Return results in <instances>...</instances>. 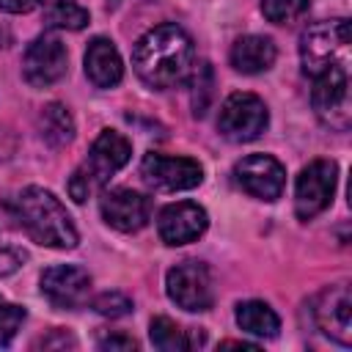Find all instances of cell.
<instances>
[{
  "label": "cell",
  "instance_id": "6da1fadb",
  "mask_svg": "<svg viewBox=\"0 0 352 352\" xmlns=\"http://www.w3.org/2000/svg\"><path fill=\"white\" fill-rule=\"evenodd\" d=\"M135 74L154 91H168L190 80L195 69V47L187 30L173 22L146 30L132 50Z\"/></svg>",
  "mask_w": 352,
  "mask_h": 352
},
{
  "label": "cell",
  "instance_id": "7a4b0ae2",
  "mask_svg": "<svg viewBox=\"0 0 352 352\" xmlns=\"http://www.w3.org/2000/svg\"><path fill=\"white\" fill-rule=\"evenodd\" d=\"M16 226L38 245L55 250H72L77 245V228L66 206L44 187H25L8 201Z\"/></svg>",
  "mask_w": 352,
  "mask_h": 352
},
{
  "label": "cell",
  "instance_id": "3957f363",
  "mask_svg": "<svg viewBox=\"0 0 352 352\" xmlns=\"http://www.w3.org/2000/svg\"><path fill=\"white\" fill-rule=\"evenodd\" d=\"M132 157V143L116 132V129H102L99 138L94 140L88 157L77 165V170L69 179V195L77 204H85L94 192H99L110 176H116Z\"/></svg>",
  "mask_w": 352,
  "mask_h": 352
},
{
  "label": "cell",
  "instance_id": "277c9868",
  "mask_svg": "<svg viewBox=\"0 0 352 352\" xmlns=\"http://www.w3.org/2000/svg\"><path fill=\"white\" fill-rule=\"evenodd\" d=\"M349 52V19H327L305 28L300 36V63L302 72L316 77L319 72L346 63Z\"/></svg>",
  "mask_w": 352,
  "mask_h": 352
},
{
  "label": "cell",
  "instance_id": "5b68a950",
  "mask_svg": "<svg viewBox=\"0 0 352 352\" xmlns=\"http://www.w3.org/2000/svg\"><path fill=\"white\" fill-rule=\"evenodd\" d=\"M311 104L316 118L330 126L344 132L352 121V104H349V74H346V63H336L324 72H319L314 77V88H311Z\"/></svg>",
  "mask_w": 352,
  "mask_h": 352
},
{
  "label": "cell",
  "instance_id": "8992f818",
  "mask_svg": "<svg viewBox=\"0 0 352 352\" xmlns=\"http://www.w3.org/2000/svg\"><path fill=\"white\" fill-rule=\"evenodd\" d=\"M165 289L170 302H176L182 311H206L214 302V283L212 272L204 261L187 258L176 267L168 270L165 275Z\"/></svg>",
  "mask_w": 352,
  "mask_h": 352
},
{
  "label": "cell",
  "instance_id": "52a82bcc",
  "mask_svg": "<svg viewBox=\"0 0 352 352\" xmlns=\"http://www.w3.org/2000/svg\"><path fill=\"white\" fill-rule=\"evenodd\" d=\"M267 121H270L267 104L256 94L239 91L223 102L220 116H217V129L231 143H248V140H256L267 129Z\"/></svg>",
  "mask_w": 352,
  "mask_h": 352
},
{
  "label": "cell",
  "instance_id": "ba28073f",
  "mask_svg": "<svg viewBox=\"0 0 352 352\" xmlns=\"http://www.w3.org/2000/svg\"><path fill=\"white\" fill-rule=\"evenodd\" d=\"M338 182V165L333 160H314L308 162L294 184V212L300 220H311L324 212L333 201Z\"/></svg>",
  "mask_w": 352,
  "mask_h": 352
},
{
  "label": "cell",
  "instance_id": "9c48e42d",
  "mask_svg": "<svg viewBox=\"0 0 352 352\" xmlns=\"http://www.w3.org/2000/svg\"><path fill=\"white\" fill-rule=\"evenodd\" d=\"M66 63L69 55L63 41L52 33H44L28 44L22 58V74L33 88H50L66 74Z\"/></svg>",
  "mask_w": 352,
  "mask_h": 352
},
{
  "label": "cell",
  "instance_id": "30bf717a",
  "mask_svg": "<svg viewBox=\"0 0 352 352\" xmlns=\"http://www.w3.org/2000/svg\"><path fill=\"white\" fill-rule=\"evenodd\" d=\"M234 179L248 195L278 201L286 187V168L272 154H248L234 165Z\"/></svg>",
  "mask_w": 352,
  "mask_h": 352
},
{
  "label": "cell",
  "instance_id": "8fae6325",
  "mask_svg": "<svg viewBox=\"0 0 352 352\" xmlns=\"http://www.w3.org/2000/svg\"><path fill=\"white\" fill-rule=\"evenodd\" d=\"M314 322L316 327L341 346L352 344V294L346 283L327 286L314 300Z\"/></svg>",
  "mask_w": 352,
  "mask_h": 352
},
{
  "label": "cell",
  "instance_id": "7c38bea8",
  "mask_svg": "<svg viewBox=\"0 0 352 352\" xmlns=\"http://www.w3.org/2000/svg\"><path fill=\"white\" fill-rule=\"evenodd\" d=\"M140 176L157 187V190H192L204 182V168L201 162L190 160V157H168V154H146L140 162Z\"/></svg>",
  "mask_w": 352,
  "mask_h": 352
},
{
  "label": "cell",
  "instance_id": "4fadbf2b",
  "mask_svg": "<svg viewBox=\"0 0 352 352\" xmlns=\"http://www.w3.org/2000/svg\"><path fill=\"white\" fill-rule=\"evenodd\" d=\"M99 212L102 220L124 234L140 231L148 217H151V201L143 192L126 190V187H116V190H104L99 198Z\"/></svg>",
  "mask_w": 352,
  "mask_h": 352
},
{
  "label": "cell",
  "instance_id": "5bb4252c",
  "mask_svg": "<svg viewBox=\"0 0 352 352\" xmlns=\"http://www.w3.org/2000/svg\"><path fill=\"white\" fill-rule=\"evenodd\" d=\"M41 294L55 308H80L91 297V275L72 264L50 267L41 272Z\"/></svg>",
  "mask_w": 352,
  "mask_h": 352
},
{
  "label": "cell",
  "instance_id": "9a60e30c",
  "mask_svg": "<svg viewBox=\"0 0 352 352\" xmlns=\"http://www.w3.org/2000/svg\"><path fill=\"white\" fill-rule=\"evenodd\" d=\"M209 226V217H206V209L198 206L195 201H179V204H168L160 217H157V231H160V239L170 248L176 245H187V242H195Z\"/></svg>",
  "mask_w": 352,
  "mask_h": 352
},
{
  "label": "cell",
  "instance_id": "2e32d148",
  "mask_svg": "<svg viewBox=\"0 0 352 352\" xmlns=\"http://www.w3.org/2000/svg\"><path fill=\"white\" fill-rule=\"evenodd\" d=\"M85 77L96 88H116L124 77V63L110 38L96 36L85 50Z\"/></svg>",
  "mask_w": 352,
  "mask_h": 352
},
{
  "label": "cell",
  "instance_id": "e0dca14e",
  "mask_svg": "<svg viewBox=\"0 0 352 352\" xmlns=\"http://www.w3.org/2000/svg\"><path fill=\"white\" fill-rule=\"evenodd\" d=\"M231 66L242 74H261L267 69H272L278 50L272 44V38L267 36H242L234 41L231 47Z\"/></svg>",
  "mask_w": 352,
  "mask_h": 352
},
{
  "label": "cell",
  "instance_id": "ac0fdd59",
  "mask_svg": "<svg viewBox=\"0 0 352 352\" xmlns=\"http://www.w3.org/2000/svg\"><path fill=\"white\" fill-rule=\"evenodd\" d=\"M148 338H151V344L157 346V349H162V352H184V349H192V346H198L201 341H204V333H198V330H184V327H179L173 319H168V316H154L151 319V324H148Z\"/></svg>",
  "mask_w": 352,
  "mask_h": 352
},
{
  "label": "cell",
  "instance_id": "d6986e66",
  "mask_svg": "<svg viewBox=\"0 0 352 352\" xmlns=\"http://www.w3.org/2000/svg\"><path fill=\"white\" fill-rule=\"evenodd\" d=\"M236 324L256 338H275L280 330L278 314L261 300H245L236 305Z\"/></svg>",
  "mask_w": 352,
  "mask_h": 352
},
{
  "label": "cell",
  "instance_id": "ffe728a7",
  "mask_svg": "<svg viewBox=\"0 0 352 352\" xmlns=\"http://www.w3.org/2000/svg\"><path fill=\"white\" fill-rule=\"evenodd\" d=\"M38 129H41V138L50 146H66L74 138V118H72V113L63 104L50 102L47 107H41Z\"/></svg>",
  "mask_w": 352,
  "mask_h": 352
},
{
  "label": "cell",
  "instance_id": "44dd1931",
  "mask_svg": "<svg viewBox=\"0 0 352 352\" xmlns=\"http://www.w3.org/2000/svg\"><path fill=\"white\" fill-rule=\"evenodd\" d=\"M44 22L58 30H82L88 25V11L77 0H50L44 6Z\"/></svg>",
  "mask_w": 352,
  "mask_h": 352
},
{
  "label": "cell",
  "instance_id": "7402d4cb",
  "mask_svg": "<svg viewBox=\"0 0 352 352\" xmlns=\"http://www.w3.org/2000/svg\"><path fill=\"white\" fill-rule=\"evenodd\" d=\"M308 11V0H261V14L275 25H289Z\"/></svg>",
  "mask_w": 352,
  "mask_h": 352
},
{
  "label": "cell",
  "instance_id": "603a6c76",
  "mask_svg": "<svg viewBox=\"0 0 352 352\" xmlns=\"http://www.w3.org/2000/svg\"><path fill=\"white\" fill-rule=\"evenodd\" d=\"M190 80H192V110H195V116H204L206 107H209V99H212V69H209V63H195Z\"/></svg>",
  "mask_w": 352,
  "mask_h": 352
},
{
  "label": "cell",
  "instance_id": "cb8c5ba5",
  "mask_svg": "<svg viewBox=\"0 0 352 352\" xmlns=\"http://www.w3.org/2000/svg\"><path fill=\"white\" fill-rule=\"evenodd\" d=\"M25 322V308L0 300V346H8Z\"/></svg>",
  "mask_w": 352,
  "mask_h": 352
},
{
  "label": "cell",
  "instance_id": "d4e9b609",
  "mask_svg": "<svg viewBox=\"0 0 352 352\" xmlns=\"http://www.w3.org/2000/svg\"><path fill=\"white\" fill-rule=\"evenodd\" d=\"M91 305H94V311H96V314L110 316V319L126 316V314L132 311V300H129L126 294H121V292H104V294H99Z\"/></svg>",
  "mask_w": 352,
  "mask_h": 352
},
{
  "label": "cell",
  "instance_id": "484cf974",
  "mask_svg": "<svg viewBox=\"0 0 352 352\" xmlns=\"http://www.w3.org/2000/svg\"><path fill=\"white\" fill-rule=\"evenodd\" d=\"M99 346H102V349H124V352H129V349H135L138 344H135V338H129V336H124V333H116V336L102 338Z\"/></svg>",
  "mask_w": 352,
  "mask_h": 352
},
{
  "label": "cell",
  "instance_id": "4316f807",
  "mask_svg": "<svg viewBox=\"0 0 352 352\" xmlns=\"http://www.w3.org/2000/svg\"><path fill=\"white\" fill-rule=\"evenodd\" d=\"M44 0H0V8L8 14H28L33 8H38Z\"/></svg>",
  "mask_w": 352,
  "mask_h": 352
},
{
  "label": "cell",
  "instance_id": "83f0119b",
  "mask_svg": "<svg viewBox=\"0 0 352 352\" xmlns=\"http://www.w3.org/2000/svg\"><path fill=\"white\" fill-rule=\"evenodd\" d=\"M220 346L223 349H256V344H248V341H223Z\"/></svg>",
  "mask_w": 352,
  "mask_h": 352
}]
</instances>
